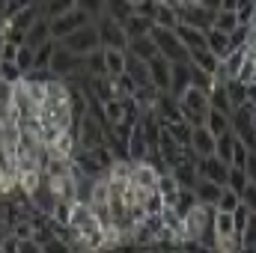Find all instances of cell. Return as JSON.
I'll return each mask as SVG.
<instances>
[{
	"label": "cell",
	"mask_w": 256,
	"mask_h": 253,
	"mask_svg": "<svg viewBox=\"0 0 256 253\" xmlns=\"http://www.w3.org/2000/svg\"><path fill=\"white\" fill-rule=\"evenodd\" d=\"M128 185L137 190H155L158 185V170L146 161H131V173H128Z\"/></svg>",
	"instance_id": "9"
},
{
	"label": "cell",
	"mask_w": 256,
	"mask_h": 253,
	"mask_svg": "<svg viewBox=\"0 0 256 253\" xmlns=\"http://www.w3.org/2000/svg\"><path fill=\"white\" fill-rule=\"evenodd\" d=\"M126 74L137 86H149V66L137 57H131V54H126Z\"/></svg>",
	"instance_id": "27"
},
{
	"label": "cell",
	"mask_w": 256,
	"mask_h": 253,
	"mask_svg": "<svg viewBox=\"0 0 256 253\" xmlns=\"http://www.w3.org/2000/svg\"><path fill=\"white\" fill-rule=\"evenodd\" d=\"M248 182H254L242 167H230V173H226V188L230 190H236L238 196H242V190L248 188Z\"/></svg>",
	"instance_id": "37"
},
{
	"label": "cell",
	"mask_w": 256,
	"mask_h": 253,
	"mask_svg": "<svg viewBox=\"0 0 256 253\" xmlns=\"http://www.w3.org/2000/svg\"><path fill=\"white\" fill-rule=\"evenodd\" d=\"M18 253H42L36 242H18Z\"/></svg>",
	"instance_id": "48"
},
{
	"label": "cell",
	"mask_w": 256,
	"mask_h": 253,
	"mask_svg": "<svg viewBox=\"0 0 256 253\" xmlns=\"http://www.w3.org/2000/svg\"><path fill=\"white\" fill-rule=\"evenodd\" d=\"M200 6L208 9V12H218V9H220V0H200Z\"/></svg>",
	"instance_id": "49"
},
{
	"label": "cell",
	"mask_w": 256,
	"mask_h": 253,
	"mask_svg": "<svg viewBox=\"0 0 256 253\" xmlns=\"http://www.w3.org/2000/svg\"><path fill=\"white\" fill-rule=\"evenodd\" d=\"M238 202H242V196H238L236 190L224 188V190H220V196H218V202H214V208H218V212H232Z\"/></svg>",
	"instance_id": "42"
},
{
	"label": "cell",
	"mask_w": 256,
	"mask_h": 253,
	"mask_svg": "<svg viewBox=\"0 0 256 253\" xmlns=\"http://www.w3.org/2000/svg\"><path fill=\"white\" fill-rule=\"evenodd\" d=\"M126 149H128V161H143L146 158V137H143V128H140V122L137 126H131V134H128L126 140Z\"/></svg>",
	"instance_id": "20"
},
{
	"label": "cell",
	"mask_w": 256,
	"mask_h": 253,
	"mask_svg": "<svg viewBox=\"0 0 256 253\" xmlns=\"http://www.w3.org/2000/svg\"><path fill=\"white\" fill-rule=\"evenodd\" d=\"M170 170V176L176 179V185L179 188H185V190H194V185H196V164L194 161H176V164H170L167 167Z\"/></svg>",
	"instance_id": "13"
},
{
	"label": "cell",
	"mask_w": 256,
	"mask_h": 253,
	"mask_svg": "<svg viewBox=\"0 0 256 253\" xmlns=\"http://www.w3.org/2000/svg\"><path fill=\"white\" fill-rule=\"evenodd\" d=\"M78 6V0H45V18H57V15H66Z\"/></svg>",
	"instance_id": "40"
},
{
	"label": "cell",
	"mask_w": 256,
	"mask_h": 253,
	"mask_svg": "<svg viewBox=\"0 0 256 253\" xmlns=\"http://www.w3.org/2000/svg\"><path fill=\"white\" fill-rule=\"evenodd\" d=\"M256 98H248L244 104L232 108L230 114V131L248 146V149H256Z\"/></svg>",
	"instance_id": "1"
},
{
	"label": "cell",
	"mask_w": 256,
	"mask_h": 253,
	"mask_svg": "<svg viewBox=\"0 0 256 253\" xmlns=\"http://www.w3.org/2000/svg\"><path fill=\"white\" fill-rule=\"evenodd\" d=\"M84 68H86L92 78H108V72H104V57H102V48L84 57Z\"/></svg>",
	"instance_id": "38"
},
{
	"label": "cell",
	"mask_w": 256,
	"mask_h": 253,
	"mask_svg": "<svg viewBox=\"0 0 256 253\" xmlns=\"http://www.w3.org/2000/svg\"><path fill=\"white\" fill-rule=\"evenodd\" d=\"M220 185H214V182H208V179H196V185H194V196H196V202H202V206H214L218 202V196H220Z\"/></svg>",
	"instance_id": "25"
},
{
	"label": "cell",
	"mask_w": 256,
	"mask_h": 253,
	"mask_svg": "<svg viewBox=\"0 0 256 253\" xmlns=\"http://www.w3.org/2000/svg\"><path fill=\"white\" fill-rule=\"evenodd\" d=\"M126 54H131V57H137V60H143V63H149L155 54H158V48H155V42L149 39V33L146 36H137V39H128V48Z\"/></svg>",
	"instance_id": "18"
},
{
	"label": "cell",
	"mask_w": 256,
	"mask_h": 253,
	"mask_svg": "<svg viewBox=\"0 0 256 253\" xmlns=\"http://www.w3.org/2000/svg\"><path fill=\"white\" fill-rule=\"evenodd\" d=\"M78 9H84L90 18H98L104 12V0H78Z\"/></svg>",
	"instance_id": "46"
},
{
	"label": "cell",
	"mask_w": 256,
	"mask_h": 253,
	"mask_svg": "<svg viewBox=\"0 0 256 253\" xmlns=\"http://www.w3.org/2000/svg\"><path fill=\"white\" fill-rule=\"evenodd\" d=\"M140 253H158V250H152V248H149V250H140Z\"/></svg>",
	"instance_id": "51"
},
{
	"label": "cell",
	"mask_w": 256,
	"mask_h": 253,
	"mask_svg": "<svg viewBox=\"0 0 256 253\" xmlns=\"http://www.w3.org/2000/svg\"><path fill=\"white\" fill-rule=\"evenodd\" d=\"M188 86H191V68H188V63H170V90H167V96L179 98Z\"/></svg>",
	"instance_id": "12"
},
{
	"label": "cell",
	"mask_w": 256,
	"mask_h": 253,
	"mask_svg": "<svg viewBox=\"0 0 256 253\" xmlns=\"http://www.w3.org/2000/svg\"><path fill=\"white\" fill-rule=\"evenodd\" d=\"M226 173H230V164H224L220 158H214V155L196 158V176L200 179H208V182L226 188Z\"/></svg>",
	"instance_id": "8"
},
{
	"label": "cell",
	"mask_w": 256,
	"mask_h": 253,
	"mask_svg": "<svg viewBox=\"0 0 256 253\" xmlns=\"http://www.w3.org/2000/svg\"><path fill=\"white\" fill-rule=\"evenodd\" d=\"M92 18L84 12V9H72V12H66V15H57V18H48V30H51V39H63V36H68V33H74L78 27H84V24H90Z\"/></svg>",
	"instance_id": "5"
},
{
	"label": "cell",
	"mask_w": 256,
	"mask_h": 253,
	"mask_svg": "<svg viewBox=\"0 0 256 253\" xmlns=\"http://www.w3.org/2000/svg\"><path fill=\"white\" fill-rule=\"evenodd\" d=\"M149 39L155 42V48H158V57H164V60H170V63H188V48H185V45L176 39V33H173V30L152 24V30H149Z\"/></svg>",
	"instance_id": "2"
},
{
	"label": "cell",
	"mask_w": 256,
	"mask_h": 253,
	"mask_svg": "<svg viewBox=\"0 0 256 253\" xmlns=\"http://www.w3.org/2000/svg\"><path fill=\"white\" fill-rule=\"evenodd\" d=\"M152 21H155L158 27L173 30V27L179 24V15H176V9H173V6H167V3H161V0H158V6H155V12H152Z\"/></svg>",
	"instance_id": "31"
},
{
	"label": "cell",
	"mask_w": 256,
	"mask_h": 253,
	"mask_svg": "<svg viewBox=\"0 0 256 253\" xmlns=\"http://www.w3.org/2000/svg\"><path fill=\"white\" fill-rule=\"evenodd\" d=\"M74 202V200H72ZM72 202L68 200H57L54 202V212H51V220H57V224H68V214H72Z\"/></svg>",
	"instance_id": "44"
},
{
	"label": "cell",
	"mask_w": 256,
	"mask_h": 253,
	"mask_svg": "<svg viewBox=\"0 0 256 253\" xmlns=\"http://www.w3.org/2000/svg\"><path fill=\"white\" fill-rule=\"evenodd\" d=\"M54 202H57V196H54V190L48 188V182H45V176H42L39 188L30 194V206H33L36 212H42V214H48V218H51V212H54Z\"/></svg>",
	"instance_id": "16"
},
{
	"label": "cell",
	"mask_w": 256,
	"mask_h": 253,
	"mask_svg": "<svg viewBox=\"0 0 256 253\" xmlns=\"http://www.w3.org/2000/svg\"><path fill=\"white\" fill-rule=\"evenodd\" d=\"M206 48H208L218 60H224V57L232 51L230 36H226V33H220V30H214V27H208V30H206Z\"/></svg>",
	"instance_id": "19"
},
{
	"label": "cell",
	"mask_w": 256,
	"mask_h": 253,
	"mask_svg": "<svg viewBox=\"0 0 256 253\" xmlns=\"http://www.w3.org/2000/svg\"><path fill=\"white\" fill-rule=\"evenodd\" d=\"M92 24L98 30V45L102 48H116V51H126L128 48V36H126V30H122V24H116L108 15H98Z\"/></svg>",
	"instance_id": "4"
},
{
	"label": "cell",
	"mask_w": 256,
	"mask_h": 253,
	"mask_svg": "<svg viewBox=\"0 0 256 253\" xmlns=\"http://www.w3.org/2000/svg\"><path fill=\"white\" fill-rule=\"evenodd\" d=\"M21 78H24V72L12 63V60H0V80H6V84H18Z\"/></svg>",
	"instance_id": "43"
},
{
	"label": "cell",
	"mask_w": 256,
	"mask_h": 253,
	"mask_svg": "<svg viewBox=\"0 0 256 253\" xmlns=\"http://www.w3.org/2000/svg\"><path fill=\"white\" fill-rule=\"evenodd\" d=\"M202 126L218 137V134L230 131V116H226V114H220V110H212V108H208V110H206V122H202Z\"/></svg>",
	"instance_id": "35"
},
{
	"label": "cell",
	"mask_w": 256,
	"mask_h": 253,
	"mask_svg": "<svg viewBox=\"0 0 256 253\" xmlns=\"http://www.w3.org/2000/svg\"><path fill=\"white\" fill-rule=\"evenodd\" d=\"M9 236H12L15 242H30V238H33V224H30V218H18V220L9 226Z\"/></svg>",
	"instance_id": "39"
},
{
	"label": "cell",
	"mask_w": 256,
	"mask_h": 253,
	"mask_svg": "<svg viewBox=\"0 0 256 253\" xmlns=\"http://www.w3.org/2000/svg\"><path fill=\"white\" fill-rule=\"evenodd\" d=\"M78 68H84V57H78V54L66 51L63 45H57V48H54V57H51V66H48V72H51L54 78L66 80V78H68V74H74Z\"/></svg>",
	"instance_id": "7"
},
{
	"label": "cell",
	"mask_w": 256,
	"mask_h": 253,
	"mask_svg": "<svg viewBox=\"0 0 256 253\" xmlns=\"http://www.w3.org/2000/svg\"><path fill=\"white\" fill-rule=\"evenodd\" d=\"M102 15L114 18L116 24H126L128 15H134V3H128V0H104V12Z\"/></svg>",
	"instance_id": "29"
},
{
	"label": "cell",
	"mask_w": 256,
	"mask_h": 253,
	"mask_svg": "<svg viewBox=\"0 0 256 253\" xmlns=\"http://www.w3.org/2000/svg\"><path fill=\"white\" fill-rule=\"evenodd\" d=\"M212 27L230 36V33L238 27V18H236V12H230V9H218V12H214V18H212Z\"/></svg>",
	"instance_id": "34"
},
{
	"label": "cell",
	"mask_w": 256,
	"mask_h": 253,
	"mask_svg": "<svg viewBox=\"0 0 256 253\" xmlns=\"http://www.w3.org/2000/svg\"><path fill=\"white\" fill-rule=\"evenodd\" d=\"M122 30H126L128 39H137V36H146L149 30H152V18H146V15H128L126 24H122Z\"/></svg>",
	"instance_id": "28"
},
{
	"label": "cell",
	"mask_w": 256,
	"mask_h": 253,
	"mask_svg": "<svg viewBox=\"0 0 256 253\" xmlns=\"http://www.w3.org/2000/svg\"><path fill=\"white\" fill-rule=\"evenodd\" d=\"M188 63L196 66V68L206 72V74H214V68H218V57H214L208 48H191V51H188Z\"/></svg>",
	"instance_id": "23"
},
{
	"label": "cell",
	"mask_w": 256,
	"mask_h": 253,
	"mask_svg": "<svg viewBox=\"0 0 256 253\" xmlns=\"http://www.w3.org/2000/svg\"><path fill=\"white\" fill-rule=\"evenodd\" d=\"M45 39H51V30H48V18L39 15V18L30 24V30L24 33V45H27V48H39Z\"/></svg>",
	"instance_id": "22"
},
{
	"label": "cell",
	"mask_w": 256,
	"mask_h": 253,
	"mask_svg": "<svg viewBox=\"0 0 256 253\" xmlns=\"http://www.w3.org/2000/svg\"><path fill=\"white\" fill-rule=\"evenodd\" d=\"M220 9H230V12H236V9H238V0H220Z\"/></svg>",
	"instance_id": "50"
},
{
	"label": "cell",
	"mask_w": 256,
	"mask_h": 253,
	"mask_svg": "<svg viewBox=\"0 0 256 253\" xmlns=\"http://www.w3.org/2000/svg\"><path fill=\"white\" fill-rule=\"evenodd\" d=\"M60 42L57 39H45L39 48H33V68H48L51 66V57H54V48Z\"/></svg>",
	"instance_id": "32"
},
{
	"label": "cell",
	"mask_w": 256,
	"mask_h": 253,
	"mask_svg": "<svg viewBox=\"0 0 256 253\" xmlns=\"http://www.w3.org/2000/svg\"><path fill=\"white\" fill-rule=\"evenodd\" d=\"M173 33H176V39L191 51V48H206V30H196V27H191V24H176L173 27Z\"/></svg>",
	"instance_id": "17"
},
{
	"label": "cell",
	"mask_w": 256,
	"mask_h": 253,
	"mask_svg": "<svg viewBox=\"0 0 256 253\" xmlns=\"http://www.w3.org/2000/svg\"><path fill=\"white\" fill-rule=\"evenodd\" d=\"M149 84L158 90V92H167L170 90V60H164V57H152L149 60Z\"/></svg>",
	"instance_id": "11"
},
{
	"label": "cell",
	"mask_w": 256,
	"mask_h": 253,
	"mask_svg": "<svg viewBox=\"0 0 256 253\" xmlns=\"http://www.w3.org/2000/svg\"><path fill=\"white\" fill-rule=\"evenodd\" d=\"M42 253H74V250H72V244L63 242V238H51V242L42 244Z\"/></svg>",
	"instance_id": "47"
},
{
	"label": "cell",
	"mask_w": 256,
	"mask_h": 253,
	"mask_svg": "<svg viewBox=\"0 0 256 253\" xmlns=\"http://www.w3.org/2000/svg\"><path fill=\"white\" fill-rule=\"evenodd\" d=\"M155 152H158V158H161L164 167L176 164V158H179V143L173 140V134H170L164 126H161V134H158V146H155Z\"/></svg>",
	"instance_id": "15"
},
{
	"label": "cell",
	"mask_w": 256,
	"mask_h": 253,
	"mask_svg": "<svg viewBox=\"0 0 256 253\" xmlns=\"http://www.w3.org/2000/svg\"><path fill=\"white\" fill-rule=\"evenodd\" d=\"M230 214H232V232H236V236H242V232H244V226L254 220V208H250L248 202H238Z\"/></svg>",
	"instance_id": "33"
},
{
	"label": "cell",
	"mask_w": 256,
	"mask_h": 253,
	"mask_svg": "<svg viewBox=\"0 0 256 253\" xmlns=\"http://www.w3.org/2000/svg\"><path fill=\"white\" fill-rule=\"evenodd\" d=\"M60 45H63L66 51H72V54H78V57H86V54H92V51H98L102 45H98V30H96V24L90 21V24H84V27H78L74 33H68L60 39Z\"/></svg>",
	"instance_id": "3"
},
{
	"label": "cell",
	"mask_w": 256,
	"mask_h": 253,
	"mask_svg": "<svg viewBox=\"0 0 256 253\" xmlns=\"http://www.w3.org/2000/svg\"><path fill=\"white\" fill-rule=\"evenodd\" d=\"M206 98H208V108L212 110H220V114H232V104H230V98H226V90H224V84L220 80H214L212 84V90L206 92Z\"/></svg>",
	"instance_id": "24"
},
{
	"label": "cell",
	"mask_w": 256,
	"mask_h": 253,
	"mask_svg": "<svg viewBox=\"0 0 256 253\" xmlns=\"http://www.w3.org/2000/svg\"><path fill=\"white\" fill-rule=\"evenodd\" d=\"M188 146L196 152V158H206V155L214 152V134H212L206 126H196V128H191V140H188Z\"/></svg>",
	"instance_id": "14"
},
{
	"label": "cell",
	"mask_w": 256,
	"mask_h": 253,
	"mask_svg": "<svg viewBox=\"0 0 256 253\" xmlns=\"http://www.w3.org/2000/svg\"><path fill=\"white\" fill-rule=\"evenodd\" d=\"M102 57H104V72H108V78H116V74L126 72V51L102 48Z\"/></svg>",
	"instance_id": "26"
},
{
	"label": "cell",
	"mask_w": 256,
	"mask_h": 253,
	"mask_svg": "<svg viewBox=\"0 0 256 253\" xmlns=\"http://www.w3.org/2000/svg\"><path fill=\"white\" fill-rule=\"evenodd\" d=\"M176 15H179L182 24H191L196 30H208V27H212V18H214V12L202 9L200 3H191V6H185V9H179Z\"/></svg>",
	"instance_id": "10"
},
{
	"label": "cell",
	"mask_w": 256,
	"mask_h": 253,
	"mask_svg": "<svg viewBox=\"0 0 256 253\" xmlns=\"http://www.w3.org/2000/svg\"><path fill=\"white\" fill-rule=\"evenodd\" d=\"M140 206H143V212H146V214H161V212H164V196H161L158 188H155V190H149V194L143 196V202H140Z\"/></svg>",
	"instance_id": "41"
},
{
	"label": "cell",
	"mask_w": 256,
	"mask_h": 253,
	"mask_svg": "<svg viewBox=\"0 0 256 253\" xmlns=\"http://www.w3.org/2000/svg\"><path fill=\"white\" fill-rule=\"evenodd\" d=\"M74 143H78V149H80V152H90V149L102 146V143H104V126H102V122H96L92 116H80V120H78Z\"/></svg>",
	"instance_id": "6"
},
{
	"label": "cell",
	"mask_w": 256,
	"mask_h": 253,
	"mask_svg": "<svg viewBox=\"0 0 256 253\" xmlns=\"http://www.w3.org/2000/svg\"><path fill=\"white\" fill-rule=\"evenodd\" d=\"M104 253H110V250H104Z\"/></svg>",
	"instance_id": "53"
},
{
	"label": "cell",
	"mask_w": 256,
	"mask_h": 253,
	"mask_svg": "<svg viewBox=\"0 0 256 253\" xmlns=\"http://www.w3.org/2000/svg\"><path fill=\"white\" fill-rule=\"evenodd\" d=\"M224 90H226V98H230V104L232 108H238V104H244L248 98H256L254 86H244L242 80H236V78H230V80H224Z\"/></svg>",
	"instance_id": "21"
},
{
	"label": "cell",
	"mask_w": 256,
	"mask_h": 253,
	"mask_svg": "<svg viewBox=\"0 0 256 253\" xmlns=\"http://www.w3.org/2000/svg\"><path fill=\"white\" fill-rule=\"evenodd\" d=\"M232 143H236V134L232 131H224V134H218L214 137V158H220L224 164H230L232 161Z\"/></svg>",
	"instance_id": "30"
},
{
	"label": "cell",
	"mask_w": 256,
	"mask_h": 253,
	"mask_svg": "<svg viewBox=\"0 0 256 253\" xmlns=\"http://www.w3.org/2000/svg\"><path fill=\"white\" fill-rule=\"evenodd\" d=\"M0 253H3V248H0Z\"/></svg>",
	"instance_id": "52"
},
{
	"label": "cell",
	"mask_w": 256,
	"mask_h": 253,
	"mask_svg": "<svg viewBox=\"0 0 256 253\" xmlns=\"http://www.w3.org/2000/svg\"><path fill=\"white\" fill-rule=\"evenodd\" d=\"M236 80H242L244 86H254L256 84V48L248 51V57H244V63H242V72L236 74Z\"/></svg>",
	"instance_id": "36"
},
{
	"label": "cell",
	"mask_w": 256,
	"mask_h": 253,
	"mask_svg": "<svg viewBox=\"0 0 256 253\" xmlns=\"http://www.w3.org/2000/svg\"><path fill=\"white\" fill-rule=\"evenodd\" d=\"M15 66H18L21 72H30V68H33V48H27V45H18V54H15Z\"/></svg>",
	"instance_id": "45"
}]
</instances>
